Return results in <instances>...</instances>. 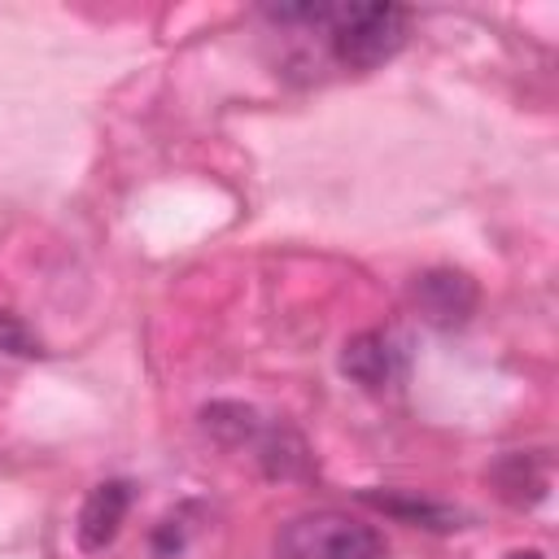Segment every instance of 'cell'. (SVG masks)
<instances>
[{
    "mask_svg": "<svg viewBox=\"0 0 559 559\" xmlns=\"http://www.w3.org/2000/svg\"><path fill=\"white\" fill-rule=\"evenodd\" d=\"M0 349L4 354H39V345L26 336V328L22 323H13V319H0Z\"/></svg>",
    "mask_w": 559,
    "mask_h": 559,
    "instance_id": "cell-9",
    "label": "cell"
},
{
    "mask_svg": "<svg viewBox=\"0 0 559 559\" xmlns=\"http://www.w3.org/2000/svg\"><path fill=\"white\" fill-rule=\"evenodd\" d=\"M384 537L345 515V511H310L280 528L275 559H384Z\"/></svg>",
    "mask_w": 559,
    "mask_h": 559,
    "instance_id": "cell-2",
    "label": "cell"
},
{
    "mask_svg": "<svg viewBox=\"0 0 559 559\" xmlns=\"http://www.w3.org/2000/svg\"><path fill=\"white\" fill-rule=\"evenodd\" d=\"M411 13L402 4H336L328 22L332 57L349 70H376L406 44Z\"/></svg>",
    "mask_w": 559,
    "mask_h": 559,
    "instance_id": "cell-1",
    "label": "cell"
},
{
    "mask_svg": "<svg viewBox=\"0 0 559 559\" xmlns=\"http://www.w3.org/2000/svg\"><path fill=\"white\" fill-rule=\"evenodd\" d=\"M476 297H480L476 284L463 271H450V266L424 271L411 284V301L424 314V323H432V328H463L476 310Z\"/></svg>",
    "mask_w": 559,
    "mask_h": 559,
    "instance_id": "cell-4",
    "label": "cell"
},
{
    "mask_svg": "<svg viewBox=\"0 0 559 559\" xmlns=\"http://www.w3.org/2000/svg\"><path fill=\"white\" fill-rule=\"evenodd\" d=\"M127 507H131V485L127 480H100L83 498V511H79V546L83 550H105L118 537Z\"/></svg>",
    "mask_w": 559,
    "mask_h": 559,
    "instance_id": "cell-5",
    "label": "cell"
},
{
    "mask_svg": "<svg viewBox=\"0 0 559 559\" xmlns=\"http://www.w3.org/2000/svg\"><path fill=\"white\" fill-rule=\"evenodd\" d=\"M406 367H411L406 345H402L393 332H380V328L349 336L345 349H341V371H345L354 384L371 389V393L397 389V384L406 380Z\"/></svg>",
    "mask_w": 559,
    "mask_h": 559,
    "instance_id": "cell-3",
    "label": "cell"
},
{
    "mask_svg": "<svg viewBox=\"0 0 559 559\" xmlns=\"http://www.w3.org/2000/svg\"><path fill=\"white\" fill-rule=\"evenodd\" d=\"M507 559H546V555H542V550H511Z\"/></svg>",
    "mask_w": 559,
    "mask_h": 559,
    "instance_id": "cell-10",
    "label": "cell"
},
{
    "mask_svg": "<svg viewBox=\"0 0 559 559\" xmlns=\"http://www.w3.org/2000/svg\"><path fill=\"white\" fill-rule=\"evenodd\" d=\"M371 507H380V511H389V515H397V520H411V524H424V528H454V511H445V507H437V502H411V498H402V493H362Z\"/></svg>",
    "mask_w": 559,
    "mask_h": 559,
    "instance_id": "cell-7",
    "label": "cell"
},
{
    "mask_svg": "<svg viewBox=\"0 0 559 559\" xmlns=\"http://www.w3.org/2000/svg\"><path fill=\"white\" fill-rule=\"evenodd\" d=\"M188 511H192V507H179V511H170V515H166V520L153 528V550H157L162 559H175V555L188 546V537H192Z\"/></svg>",
    "mask_w": 559,
    "mask_h": 559,
    "instance_id": "cell-8",
    "label": "cell"
},
{
    "mask_svg": "<svg viewBox=\"0 0 559 559\" xmlns=\"http://www.w3.org/2000/svg\"><path fill=\"white\" fill-rule=\"evenodd\" d=\"M493 485H498V493H502L511 507H533V502L546 498L550 467H546L542 454H524V450H515V454H502V459H498V467H493Z\"/></svg>",
    "mask_w": 559,
    "mask_h": 559,
    "instance_id": "cell-6",
    "label": "cell"
}]
</instances>
